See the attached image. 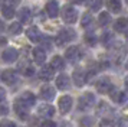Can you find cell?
Returning <instances> with one entry per match:
<instances>
[{"mask_svg": "<svg viewBox=\"0 0 128 127\" xmlns=\"http://www.w3.org/2000/svg\"><path fill=\"white\" fill-rule=\"evenodd\" d=\"M19 69H20V72L23 75H26V77H32V75L35 74V69H33V67H32V64L28 62L26 59H24L23 62L19 64Z\"/></svg>", "mask_w": 128, "mask_h": 127, "instance_id": "21", "label": "cell"}, {"mask_svg": "<svg viewBox=\"0 0 128 127\" xmlns=\"http://www.w3.org/2000/svg\"><path fill=\"white\" fill-rule=\"evenodd\" d=\"M26 36H28L29 40H32L33 43H39L42 40V38H43V35L40 33V30L36 28V26H32V28L28 29V30H26Z\"/></svg>", "mask_w": 128, "mask_h": 127, "instance_id": "13", "label": "cell"}, {"mask_svg": "<svg viewBox=\"0 0 128 127\" xmlns=\"http://www.w3.org/2000/svg\"><path fill=\"white\" fill-rule=\"evenodd\" d=\"M127 5H128V0H127Z\"/></svg>", "mask_w": 128, "mask_h": 127, "instance_id": "48", "label": "cell"}, {"mask_svg": "<svg viewBox=\"0 0 128 127\" xmlns=\"http://www.w3.org/2000/svg\"><path fill=\"white\" fill-rule=\"evenodd\" d=\"M65 58H66L70 64H78L82 58L79 46H70V48H68L66 52H65Z\"/></svg>", "mask_w": 128, "mask_h": 127, "instance_id": "5", "label": "cell"}, {"mask_svg": "<svg viewBox=\"0 0 128 127\" xmlns=\"http://www.w3.org/2000/svg\"><path fill=\"white\" fill-rule=\"evenodd\" d=\"M124 84H125V88H127V91H128V75L125 77V80H124Z\"/></svg>", "mask_w": 128, "mask_h": 127, "instance_id": "43", "label": "cell"}, {"mask_svg": "<svg viewBox=\"0 0 128 127\" xmlns=\"http://www.w3.org/2000/svg\"><path fill=\"white\" fill-rule=\"evenodd\" d=\"M32 53H33V61H35L36 64L42 65V64L45 62V59H46V52H45V49H42V48H35V49L32 51Z\"/></svg>", "mask_w": 128, "mask_h": 127, "instance_id": "20", "label": "cell"}, {"mask_svg": "<svg viewBox=\"0 0 128 127\" xmlns=\"http://www.w3.org/2000/svg\"><path fill=\"white\" fill-rule=\"evenodd\" d=\"M127 26H128V20H125L124 17L116 19V22L114 23V29H115L116 32H125Z\"/></svg>", "mask_w": 128, "mask_h": 127, "instance_id": "24", "label": "cell"}, {"mask_svg": "<svg viewBox=\"0 0 128 127\" xmlns=\"http://www.w3.org/2000/svg\"><path fill=\"white\" fill-rule=\"evenodd\" d=\"M94 124H95V118L89 117V115L82 117L81 120H79V126L81 127H94Z\"/></svg>", "mask_w": 128, "mask_h": 127, "instance_id": "25", "label": "cell"}, {"mask_svg": "<svg viewBox=\"0 0 128 127\" xmlns=\"http://www.w3.org/2000/svg\"><path fill=\"white\" fill-rule=\"evenodd\" d=\"M70 108H72V98L69 95H64V97L59 98V111L62 114L69 113Z\"/></svg>", "mask_w": 128, "mask_h": 127, "instance_id": "12", "label": "cell"}, {"mask_svg": "<svg viewBox=\"0 0 128 127\" xmlns=\"http://www.w3.org/2000/svg\"><path fill=\"white\" fill-rule=\"evenodd\" d=\"M38 114L48 120V118H50L55 114V108H53L52 105H49V104H42V105H39V108H38Z\"/></svg>", "mask_w": 128, "mask_h": 127, "instance_id": "16", "label": "cell"}, {"mask_svg": "<svg viewBox=\"0 0 128 127\" xmlns=\"http://www.w3.org/2000/svg\"><path fill=\"white\" fill-rule=\"evenodd\" d=\"M7 43V39L4 36H0V46H4Z\"/></svg>", "mask_w": 128, "mask_h": 127, "instance_id": "40", "label": "cell"}, {"mask_svg": "<svg viewBox=\"0 0 128 127\" xmlns=\"http://www.w3.org/2000/svg\"><path fill=\"white\" fill-rule=\"evenodd\" d=\"M2 58H3V61H4V62L12 64V62H14V61L19 58V52H18V49H14V48H7V49L3 51Z\"/></svg>", "mask_w": 128, "mask_h": 127, "instance_id": "10", "label": "cell"}, {"mask_svg": "<svg viewBox=\"0 0 128 127\" xmlns=\"http://www.w3.org/2000/svg\"><path fill=\"white\" fill-rule=\"evenodd\" d=\"M46 13L48 16L52 17V19H55L59 15V5L56 0H49L46 3Z\"/></svg>", "mask_w": 128, "mask_h": 127, "instance_id": "17", "label": "cell"}, {"mask_svg": "<svg viewBox=\"0 0 128 127\" xmlns=\"http://www.w3.org/2000/svg\"><path fill=\"white\" fill-rule=\"evenodd\" d=\"M4 3H6V0H0V9L4 7Z\"/></svg>", "mask_w": 128, "mask_h": 127, "instance_id": "44", "label": "cell"}, {"mask_svg": "<svg viewBox=\"0 0 128 127\" xmlns=\"http://www.w3.org/2000/svg\"><path fill=\"white\" fill-rule=\"evenodd\" d=\"M53 75H55V69L50 67V65H45V67H42L40 71H39V78L43 81H50L53 78Z\"/></svg>", "mask_w": 128, "mask_h": 127, "instance_id": "18", "label": "cell"}, {"mask_svg": "<svg viewBox=\"0 0 128 127\" xmlns=\"http://www.w3.org/2000/svg\"><path fill=\"white\" fill-rule=\"evenodd\" d=\"M112 40H114V38H112V33H111V32H105V33L102 35V43H104L105 46H111Z\"/></svg>", "mask_w": 128, "mask_h": 127, "instance_id": "32", "label": "cell"}, {"mask_svg": "<svg viewBox=\"0 0 128 127\" xmlns=\"http://www.w3.org/2000/svg\"><path fill=\"white\" fill-rule=\"evenodd\" d=\"M116 103L120 104V105H122V107H128V94H125V92H122L120 94V98H118V101Z\"/></svg>", "mask_w": 128, "mask_h": 127, "instance_id": "33", "label": "cell"}, {"mask_svg": "<svg viewBox=\"0 0 128 127\" xmlns=\"http://www.w3.org/2000/svg\"><path fill=\"white\" fill-rule=\"evenodd\" d=\"M2 12H3V16L6 17V19H12V17L14 16V9H13V6H4V7L2 9Z\"/></svg>", "mask_w": 128, "mask_h": 127, "instance_id": "31", "label": "cell"}, {"mask_svg": "<svg viewBox=\"0 0 128 127\" xmlns=\"http://www.w3.org/2000/svg\"><path fill=\"white\" fill-rule=\"evenodd\" d=\"M4 98H6V90L0 87V101H4Z\"/></svg>", "mask_w": 128, "mask_h": 127, "instance_id": "38", "label": "cell"}, {"mask_svg": "<svg viewBox=\"0 0 128 127\" xmlns=\"http://www.w3.org/2000/svg\"><path fill=\"white\" fill-rule=\"evenodd\" d=\"M0 127H18V126L10 120H3L2 123H0Z\"/></svg>", "mask_w": 128, "mask_h": 127, "instance_id": "36", "label": "cell"}, {"mask_svg": "<svg viewBox=\"0 0 128 127\" xmlns=\"http://www.w3.org/2000/svg\"><path fill=\"white\" fill-rule=\"evenodd\" d=\"M76 39V32L74 29H60L59 30L58 36H56V45L58 46H64L65 43H68L70 40H75Z\"/></svg>", "mask_w": 128, "mask_h": 127, "instance_id": "1", "label": "cell"}, {"mask_svg": "<svg viewBox=\"0 0 128 127\" xmlns=\"http://www.w3.org/2000/svg\"><path fill=\"white\" fill-rule=\"evenodd\" d=\"M18 17L20 20V23H30L32 22V12H30L29 7H23V9L19 10Z\"/></svg>", "mask_w": 128, "mask_h": 127, "instance_id": "19", "label": "cell"}, {"mask_svg": "<svg viewBox=\"0 0 128 127\" xmlns=\"http://www.w3.org/2000/svg\"><path fill=\"white\" fill-rule=\"evenodd\" d=\"M50 67L55 71H64L65 69V59L62 56H59V55L53 56L52 61H50Z\"/></svg>", "mask_w": 128, "mask_h": 127, "instance_id": "22", "label": "cell"}, {"mask_svg": "<svg viewBox=\"0 0 128 127\" xmlns=\"http://www.w3.org/2000/svg\"><path fill=\"white\" fill-rule=\"evenodd\" d=\"M2 29H3V22L0 20V30H2Z\"/></svg>", "mask_w": 128, "mask_h": 127, "instance_id": "46", "label": "cell"}, {"mask_svg": "<svg viewBox=\"0 0 128 127\" xmlns=\"http://www.w3.org/2000/svg\"><path fill=\"white\" fill-rule=\"evenodd\" d=\"M10 3H12L13 6H16V5H19V3H20V0H10Z\"/></svg>", "mask_w": 128, "mask_h": 127, "instance_id": "42", "label": "cell"}, {"mask_svg": "<svg viewBox=\"0 0 128 127\" xmlns=\"http://www.w3.org/2000/svg\"><path fill=\"white\" fill-rule=\"evenodd\" d=\"M59 127H72V124H70L69 121H62V123L59 124Z\"/></svg>", "mask_w": 128, "mask_h": 127, "instance_id": "39", "label": "cell"}, {"mask_svg": "<svg viewBox=\"0 0 128 127\" xmlns=\"http://www.w3.org/2000/svg\"><path fill=\"white\" fill-rule=\"evenodd\" d=\"M94 20V17L91 13H85L84 16H82V20H81V25H82V28H88L91 23H92Z\"/></svg>", "mask_w": 128, "mask_h": 127, "instance_id": "30", "label": "cell"}, {"mask_svg": "<svg viewBox=\"0 0 128 127\" xmlns=\"http://www.w3.org/2000/svg\"><path fill=\"white\" fill-rule=\"evenodd\" d=\"M72 80H74L76 87H84L86 84V72L82 69H75L72 74Z\"/></svg>", "mask_w": 128, "mask_h": 127, "instance_id": "9", "label": "cell"}, {"mask_svg": "<svg viewBox=\"0 0 128 127\" xmlns=\"http://www.w3.org/2000/svg\"><path fill=\"white\" fill-rule=\"evenodd\" d=\"M14 113L18 114L20 120H28V117H29V108L23 105L19 100H16V103H14Z\"/></svg>", "mask_w": 128, "mask_h": 127, "instance_id": "11", "label": "cell"}, {"mask_svg": "<svg viewBox=\"0 0 128 127\" xmlns=\"http://www.w3.org/2000/svg\"><path fill=\"white\" fill-rule=\"evenodd\" d=\"M94 104H95V95H94L92 92H85V94H82L79 100H78V107L79 110L82 111H88V110H91L94 107Z\"/></svg>", "mask_w": 128, "mask_h": 127, "instance_id": "2", "label": "cell"}, {"mask_svg": "<svg viewBox=\"0 0 128 127\" xmlns=\"http://www.w3.org/2000/svg\"><path fill=\"white\" fill-rule=\"evenodd\" d=\"M98 20H99V25H101V26H106V25L111 22V15L108 12H102V13L99 15Z\"/></svg>", "mask_w": 128, "mask_h": 127, "instance_id": "27", "label": "cell"}, {"mask_svg": "<svg viewBox=\"0 0 128 127\" xmlns=\"http://www.w3.org/2000/svg\"><path fill=\"white\" fill-rule=\"evenodd\" d=\"M72 2H74V3H78V5H82L85 0H72Z\"/></svg>", "mask_w": 128, "mask_h": 127, "instance_id": "45", "label": "cell"}, {"mask_svg": "<svg viewBox=\"0 0 128 127\" xmlns=\"http://www.w3.org/2000/svg\"><path fill=\"white\" fill-rule=\"evenodd\" d=\"M9 114V105L4 101H0V115H7Z\"/></svg>", "mask_w": 128, "mask_h": 127, "instance_id": "34", "label": "cell"}, {"mask_svg": "<svg viewBox=\"0 0 128 127\" xmlns=\"http://www.w3.org/2000/svg\"><path fill=\"white\" fill-rule=\"evenodd\" d=\"M62 19H64L66 23H75L78 20V10H76L74 6H69L66 5L62 9Z\"/></svg>", "mask_w": 128, "mask_h": 127, "instance_id": "4", "label": "cell"}, {"mask_svg": "<svg viewBox=\"0 0 128 127\" xmlns=\"http://www.w3.org/2000/svg\"><path fill=\"white\" fill-rule=\"evenodd\" d=\"M106 7H108L111 12L118 13V12H121V9H122L121 0H106Z\"/></svg>", "mask_w": 128, "mask_h": 127, "instance_id": "23", "label": "cell"}, {"mask_svg": "<svg viewBox=\"0 0 128 127\" xmlns=\"http://www.w3.org/2000/svg\"><path fill=\"white\" fill-rule=\"evenodd\" d=\"M40 98H43L45 101H52L55 98V88L49 84L43 85L40 88Z\"/></svg>", "mask_w": 128, "mask_h": 127, "instance_id": "14", "label": "cell"}, {"mask_svg": "<svg viewBox=\"0 0 128 127\" xmlns=\"http://www.w3.org/2000/svg\"><path fill=\"white\" fill-rule=\"evenodd\" d=\"M120 127H128V123L125 120H122L121 123H120Z\"/></svg>", "mask_w": 128, "mask_h": 127, "instance_id": "41", "label": "cell"}, {"mask_svg": "<svg viewBox=\"0 0 128 127\" xmlns=\"http://www.w3.org/2000/svg\"><path fill=\"white\" fill-rule=\"evenodd\" d=\"M2 81L7 84V85H13V84H16L18 82V72L16 71H13V69H6V71H3L2 72Z\"/></svg>", "mask_w": 128, "mask_h": 127, "instance_id": "6", "label": "cell"}, {"mask_svg": "<svg viewBox=\"0 0 128 127\" xmlns=\"http://www.w3.org/2000/svg\"><path fill=\"white\" fill-rule=\"evenodd\" d=\"M20 103L23 104V105H26L28 108H30V107H33L36 103V97H35V94H32L30 91H24L20 97L18 98Z\"/></svg>", "mask_w": 128, "mask_h": 127, "instance_id": "8", "label": "cell"}, {"mask_svg": "<svg viewBox=\"0 0 128 127\" xmlns=\"http://www.w3.org/2000/svg\"><path fill=\"white\" fill-rule=\"evenodd\" d=\"M56 87H58L60 91H66V90H69L70 88V78L68 75L65 74H60L56 78Z\"/></svg>", "mask_w": 128, "mask_h": 127, "instance_id": "15", "label": "cell"}, {"mask_svg": "<svg viewBox=\"0 0 128 127\" xmlns=\"http://www.w3.org/2000/svg\"><path fill=\"white\" fill-rule=\"evenodd\" d=\"M112 88H114L112 87V82H111V80L108 77H104V78H101L96 82V91L101 92V94H108Z\"/></svg>", "mask_w": 128, "mask_h": 127, "instance_id": "7", "label": "cell"}, {"mask_svg": "<svg viewBox=\"0 0 128 127\" xmlns=\"http://www.w3.org/2000/svg\"><path fill=\"white\" fill-rule=\"evenodd\" d=\"M125 68L128 69V59H127V62H125Z\"/></svg>", "mask_w": 128, "mask_h": 127, "instance_id": "47", "label": "cell"}, {"mask_svg": "<svg viewBox=\"0 0 128 127\" xmlns=\"http://www.w3.org/2000/svg\"><path fill=\"white\" fill-rule=\"evenodd\" d=\"M114 114H115V111H114V108L111 105H108L105 101H101L99 103L98 108H96V115L98 117H102L104 120H112L114 118Z\"/></svg>", "mask_w": 128, "mask_h": 127, "instance_id": "3", "label": "cell"}, {"mask_svg": "<svg viewBox=\"0 0 128 127\" xmlns=\"http://www.w3.org/2000/svg\"><path fill=\"white\" fill-rule=\"evenodd\" d=\"M85 42H86L89 46H95L96 45V36L94 32H86L85 33Z\"/></svg>", "mask_w": 128, "mask_h": 127, "instance_id": "28", "label": "cell"}, {"mask_svg": "<svg viewBox=\"0 0 128 127\" xmlns=\"http://www.w3.org/2000/svg\"><path fill=\"white\" fill-rule=\"evenodd\" d=\"M99 127H115L114 126V120H102L99 123Z\"/></svg>", "mask_w": 128, "mask_h": 127, "instance_id": "35", "label": "cell"}, {"mask_svg": "<svg viewBox=\"0 0 128 127\" xmlns=\"http://www.w3.org/2000/svg\"><path fill=\"white\" fill-rule=\"evenodd\" d=\"M40 127H56V124H55L53 121H50L49 118H48V120H45V121H43V123L40 124Z\"/></svg>", "mask_w": 128, "mask_h": 127, "instance_id": "37", "label": "cell"}, {"mask_svg": "<svg viewBox=\"0 0 128 127\" xmlns=\"http://www.w3.org/2000/svg\"><path fill=\"white\" fill-rule=\"evenodd\" d=\"M88 7L94 12H98L102 7V0H89L88 2Z\"/></svg>", "mask_w": 128, "mask_h": 127, "instance_id": "29", "label": "cell"}, {"mask_svg": "<svg viewBox=\"0 0 128 127\" xmlns=\"http://www.w3.org/2000/svg\"><path fill=\"white\" fill-rule=\"evenodd\" d=\"M9 32L12 35H19L22 33V23L20 22H13L10 26H9Z\"/></svg>", "mask_w": 128, "mask_h": 127, "instance_id": "26", "label": "cell"}]
</instances>
